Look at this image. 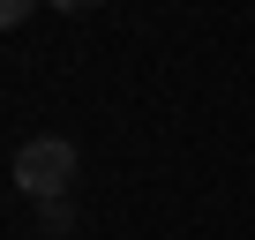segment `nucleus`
Listing matches in <instances>:
<instances>
[{
  "mask_svg": "<svg viewBox=\"0 0 255 240\" xmlns=\"http://www.w3.org/2000/svg\"><path fill=\"white\" fill-rule=\"evenodd\" d=\"M68 180H75V143H68V135H30V143L15 150V188H23L30 203H60Z\"/></svg>",
  "mask_w": 255,
  "mask_h": 240,
  "instance_id": "nucleus-1",
  "label": "nucleus"
},
{
  "mask_svg": "<svg viewBox=\"0 0 255 240\" xmlns=\"http://www.w3.org/2000/svg\"><path fill=\"white\" fill-rule=\"evenodd\" d=\"M38 233H45V240H68V233H75V210H68V195H60V203H38Z\"/></svg>",
  "mask_w": 255,
  "mask_h": 240,
  "instance_id": "nucleus-2",
  "label": "nucleus"
},
{
  "mask_svg": "<svg viewBox=\"0 0 255 240\" xmlns=\"http://www.w3.org/2000/svg\"><path fill=\"white\" fill-rule=\"evenodd\" d=\"M30 8H38V0H0V30H15V23L30 15Z\"/></svg>",
  "mask_w": 255,
  "mask_h": 240,
  "instance_id": "nucleus-3",
  "label": "nucleus"
},
{
  "mask_svg": "<svg viewBox=\"0 0 255 240\" xmlns=\"http://www.w3.org/2000/svg\"><path fill=\"white\" fill-rule=\"evenodd\" d=\"M53 8H60V15H90V8H98V0H53Z\"/></svg>",
  "mask_w": 255,
  "mask_h": 240,
  "instance_id": "nucleus-4",
  "label": "nucleus"
}]
</instances>
